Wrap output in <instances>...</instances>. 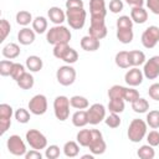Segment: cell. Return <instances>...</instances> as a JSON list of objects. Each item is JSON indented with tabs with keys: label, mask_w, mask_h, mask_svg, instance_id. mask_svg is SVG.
<instances>
[{
	"label": "cell",
	"mask_w": 159,
	"mask_h": 159,
	"mask_svg": "<svg viewBox=\"0 0 159 159\" xmlns=\"http://www.w3.org/2000/svg\"><path fill=\"white\" fill-rule=\"evenodd\" d=\"M143 76L144 75H143L142 70H139L138 67H133V68L127 71V73L124 76V81L128 86L135 87V86H139L143 82Z\"/></svg>",
	"instance_id": "obj_16"
},
{
	"label": "cell",
	"mask_w": 159,
	"mask_h": 159,
	"mask_svg": "<svg viewBox=\"0 0 159 159\" xmlns=\"http://www.w3.org/2000/svg\"><path fill=\"white\" fill-rule=\"evenodd\" d=\"M17 40L21 45H31L35 41V31L29 27H24L19 31Z\"/></svg>",
	"instance_id": "obj_20"
},
{
	"label": "cell",
	"mask_w": 159,
	"mask_h": 159,
	"mask_svg": "<svg viewBox=\"0 0 159 159\" xmlns=\"http://www.w3.org/2000/svg\"><path fill=\"white\" fill-rule=\"evenodd\" d=\"M42 66H43V62H42L41 57H39V56L32 55L26 58V67L31 72H39L42 68Z\"/></svg>",
	"instance_id": "obj_25"
},
{
	"label": "cell",
	"mask_w": 159,
	"mask_h": 159,
	"mask_svg": "<svg viewBox=\"0 0 159 159\" xmlns=\"http://www.w3.org/2000/svg\"><path fill=\"white\" fill-rule=\"evenodd\" d=\"M89 35L101 40L107 36V26L104 19H91V26L88 30Z\"/></svg>",
	"instance_id": "obj_14"
},
{
	"label": "cell",
	"mask_w": 159,
	"mask_h": 159,
	"mask_svg": "<svg viewBox=\"0 0 159 159\" xmlns=\"http://www.w3.org/2000/svg\"><path fill=\"white\" fill-rule=\"evenodd\" d=\"M132 109L135 113H145L149 109V102L145 98L139 97L134 102H132Z\"/></svg>",
	"instance_id": "obj_32"
},
{
	"label": "cell",
	"mask_w": 159,
	"mask_h": 159,
	"mask_svg": "<svg viewBox=\"0 0 159 159\" xmlns=\"http://www.w3.org/2000/svg\"><path fill=\"white\" fill-rule=\"evenodd\" d=\"M147 140L148 144H150L152 147H157L159 145V132L158 130H152L147 134Z\"/></svg>",
	"instance_id": "obj_48"
},
{
	"label": "cell",
	"mask_w": 159,
	"mask_h": 159,
	"mask_svg": "<svg viewBox=\"0 0 159 159\" xmlns=\"http://www.w3.org/2000/svg\"><path fill=\"white\" fill-rule=\"evenodd\" d=\"M34 82H35V80H34V77H32V75H31L30 72H25V73L19 78V81H16L17 86H19L21 89H30V88H32Z\"/></svg>",
	"instance_id": "obj_26"
},
{
	"label": "cell",
	"mask_w": 159,
	"mask_h": 159,
	"mask_svg": "<svg viewBox=\"0 0 159 159\" xmlns=\"http://www.w3.org/2000/svg\"><path fill=\"white\" fill-rule=\"evenodd\" d=\"M31 21H32V15H31L29 11L21 10V11H19V12L16 14V22H17L19 25L26 26V25H29Z\"/></svg>",
	"instance_id": "obj_36"
},
{
	"label": "cell",
	"mask_w": 159,
	"mask_h": 159,
	"mask_svg": "<svg viewBox=\"0 0 159 159\" xmlns=\"http://www.w3.org/2000/svg\"><path fill=\"white\" fill-rule=\"evenodd\" d=\"M104 122L109 128H117L120 125V118L118 113H111L108 117L104 118Z\"/></svg>",
	"instance_id": "obj_41"
},
{
	"label": "cell",
	"mask_w": 159,
	"mask_h": 159,
	"mask_svg": "<svg viewBox=\"0 0 159 159\" xmlns=\"http://www.w3.org/2000/svg\"><path fill=\"white\" fill-rule=\"evenodd\" d=\"M32 30L37 34H43L47 30V20L43 16H37L32 20Z\"/></svg>",
	"instance_id": "obj_30"
},
{
	"label": "cell",
	"mask_w": 159,
	"mask_h": 159,
	"mask_svg": "<svg viewBox=\"0 0 159 159\" xmlns=\"http://www.w3.org/2000/svg\"><path fill=\"white\" fill-rule=\"evenodd\" d=\"M101 46V42L98 39L91 36V35H87V36H83L81 39V47L82 50L84 51H89V52H93V51H97Z\"/></svg>",
	"instance_id": "obj_17"
},
{
	"label": "cell",
	"mask_w": 159,
	"mask_h": 159,
	"mask_svg": "<svg viewBox=\"0 0 159 159\" xmlns=\"http://www.w3.org/2000/svg\"><path fill=\"white\" fill-rule=\"evenodd\" d=\"M87 12L83 7L82 0H67L66 1V20L70 27L81 30L84 26Z\"/></svg>",
	"instance_id": "obj_1"
},
{
	"label": "cell",
	"mask_w": 159,
	"mask_h": 159,
	"mask_svg": "<svg viewBox=\"0 0 159 159\" xmlns=\"http://www.w3.org/2000/svg\"><path fill=\"white\" fill-rule=\"evenodd\" d=\"M15 119L19 123L25 124V123H27L30 120V112L27 109H25V108H19L15 112Z\"/></svg>",
	"instance_id": "obj_39"
},
{
	"label": "cell",
	"mask_w": 159,
	"mask_h": 159,
	"mask_svg": "<svg viewBox=\"0 0 159 159\" xmlns=\"http://www.w3.org/2000/svg\"><path fill=\"white\" fill-rule=\"evenodd\" d=\"M144 62H145L144 52H142L139 50L129 51V63H130V67H138V66L143 65Z\"/></svg>",
	"instance_id": "obj_22"
},
{
	"label": "cell",
	"mask_w": 159,
	"mask_h": 159,
	"mask_svg": "<svg viewBox=\"0 0 159 159\" xmlns=\"http://www.w3.org/2000/svg\"><path fill=\"white\" fill-rule=\"evenodd\" d=\"M108 109L111 113H122L124 111V99L111 98L108 103Z\"/></svg>",
	"instance_id": "obj_31"
},
{
	"label": "cell",
	"mask_w": 159,
	"mask_h": 159,
	"mask_svg": "<svg viewBox=\"0 0 159 159\" xmlns=\"http://www.w3.org/2000/svg\"><path fill=\"white\" fill-rule=\"evenodd\" d=\"M25 67L21 65V63H16L14 62V66H12V70H11V78L15 80V81H19V78L25 73Z\"/></svg>",
	"instance_id": "obj_42"
},
{
	"label": "cell",
	"mask_w": 159,
	"mask_h": 159,
	"mask_svg": "<svg viewBox=\"0 0 159 159\" xmlns=\"http://www.w3.org/2000/svg\"><path fill=\"white\" fill-rule=\"evenodd\" d=\"M72 123L75 127H84L86 124H88V116H87V111L80 109L77 112L73 113L72 116Z\"/></svg>",
	"instance_id": "obj_23"
},
{
	"label": "cell",
	"mask_w": 159,
	"mask_h": 159,
	"mask_svg": "<svg viewBox=\"0 0 159 159\" xmlns=\"http://www.w3.org/2000/svg\"><path fill=\"white\" fill-rule=\"evenodd\" d=\"M82 159H93V155H91V154H86V155L82 157Z\"/></svg>",
	"instance_id": "obj_54"
},
{
	"label": "cell",
	"mask_w": 159,
	"mask_h": 159,
	"mask_svg": "<svg viewBox=\"0 0 159 159\" xmlns=\"http://www.w3.org/2000/svg\"><path fill=\"white\" fill-rule=\"evenodd\" d=\"M12 66H14V62H11L9 60H2L0 62V75L1 76H10Z\"/></svg>",
	"instance_id": "obj_43"
},
{
	"label": "cell",
	"mask_w": 159,
	"mask_h": 159,
	"mask_svg": "<svg viewBox=\"0 0 159 159\" xmlns=\"http://www.w3.org/2000/svg\"><path fill=\"white\" fill-rule=\"evenodd\" d=\"M70 99L66 96H57L53 101V112L58 120L63 122L70 117Z\"/></svg>",
	"instance_id": "obj_4"
},
{
	"label": "cell",
	"mask_w": 159,
	"mask_h": 159,
	"mask_svg": "<svg viewBox=\"0 0 159 159\" xmlns=\"http://www.w3.org/2000/svg\"><path fill=\"white\" fill-rule=\"evenodd\" d=\"M45 157L47 159H57L60 157V148L57 145H50L46 148V152H45Z\"/></svg>",
	"instance_id": "obj_45"
},
{
	"label": "cell",
	"mask_w": 159,
	"mask_h": 159,
	"mask_svg": "<svg viewBox=\"0 0 159 159\" xmlns=\"http://www.w3.org/2000/svg\"><path fill=\"white\" fill-rule=\"evenodd\" d=\"M149 97L154 101H159V83H153L148 89Z\"/></svg>",
	"instance_id": "obj_50"
},
{
	"label": "cell",
	"mask_w": 159,
	"mask_h": 159,
	"mask_svg": "<svg viewBox=\"0 0 159 159\" xmlns=\"http://www.w3.org/2000/svg\"><path fill=\"white\" fill-rule=\"evenodd\" d=\"M125 88H127V87H123V86H119V84L112 86V87L108 89V97H109V99H111V98H122V99H124Z\"/></svg>",
	"instance_id": "obj_35"
},
{
	"label": "cell",
	"mask_w": 159,
	"mask_h": 159,
	"mask_svg": "<svg viewBox=\"0 0 159 159\" xmlns=\"http://www.w3.org/2000/svg\"><path fill=\"white\" fill-rule=\"evenodd\" d=\"M147 122L143 119H133L128 127V138L133 143H139L147 134Z\"/></svg>",
	"instance_id": "obj_3"
},
{
	"label": "cell",
	"mask_w": 159,
	"mask_h": 159,
	"mask_svg": "<svg viewBox=\"0 0 159 159\" xmlns=\"http://www.w3.org/2000/svg\"><path fill=\"white\" fill-rule=\"evenodd\" d=\"M29 109L35 116H42L47 111V98L43 94L34 96L29 102Z\"/></svg>",
	"instance_id": "obj_10"
},
{
	"label": "cell",
	"mask_w": 159,
	"mask_h": 159,
	"mask_svg": "<svg viewBox=\"0 0 159 159\" xmlns=\"http://www.w3.org/2000/svg\"><path fill=\"white\" fill-rule=\"evenodd\" d=\"M143 75L148 80H154L159 76V56H153L144 62Z\"/></svg>",
	"instance_id": "obj_13"
},
{
	"label": "cell",
	"mask_w": 159,
	"mask_h": 159,
	"mask_svg": "<svg viewBox=\"0 0 159 159\" xmlns=\"http://www.w3.org/2000/svg\"><path fill=\"white\" fill-rule=\"evenodd\" d=\"M12 107L6 103L0 104V133L4 134L11 125Z\"/></svg>",
	"instance_id": "obj_12"
},
{
	"label": "cell",
	"mask_w": 159,
	"mask_h": 159,
	"mask_svg": "<svg viewBox=\"0 0 159 159\" xmlns=\"http://www.w3.org/2000/svg\"><path fill=\"white\" fill-rule=\"evenodd\" d=\"M125 2L132 7H134V6H143L144 0H125Z\"/></svg>",
	"instance_id": "obj_53"
},
{
	"label": "cell",
	"mask_w": 159,
	"mask_h": 159,
	"mask_svg": "<svg viewBox=\"0 0 159 159\" xmlns=\"http://www.w3.org/2000/svg\"><path fill=\"white\" fill-rule=\"evenodd\" d=\"M77 143L82 147H88L92 138V129H82L77 133Z\"/></svg>",
	"instance_id": "obj_29"
},
{
	"label": "cell",
	"mask_w": 159,
	"mask_h": 159,
	"mask_svg": "<svg viewBox=\"0 0 159 159\" xmlns=\"http://www.w3.org/2000/svg\"><path fill=\"white\" fill-rule=\"evenodd\" d=\"M70 103H71V107L76 108V109H84L89 106L88 103V99L83 96H73L70 98Z\"/></svg>",
	"instance_id": "obj_33"
},
{
	"label": "cell",
	"mask_w": 159,
	"mask_h": 159,
	"mask_svg": "<svg viewBox=\"0 0 159 159\" xmlns=\"http://www.w3.org/2000/svg\"><path fill=\"white\" fill-rule=\"evenodd\" d=\"M139 98V92L134 88H125V93H124V101L127 102H134L135 99Z\"/></svg>",
	"instance_id": "obj_47"
},
{
	"label": "cell",
	"mask_w": 159,
	"mask_h": 159,
	"mask_svg": "<svg viewBox=\"0 0 159 159\" xmlns=\"http://www.w3.org/2000/svg\"><path fill=\"white\" fill-rule=\"evenodd\" d=\"M133 29L129 27H120L117 29V39L122 43H130L133 40Z\"/></svg>",
	"instance_id": "obj_24"
},
{
	"label": "cell",
	"mask_w": 159,
	"mask_h": 159,
	"mask_svg": "<svg viewBox=\"0 0 159 159\" xmlns=\"http://www.w3.org/2000/svg\"><path fill=\"white\" fill-rule=\"evenodd\" d=\"M147 124L153 129L159 128V111H150L147 114Z\"/></svg>",
	"instance_id": "obj_37"
},
{
	"label": "cell",
	"mask_w": 159,
	"mask_h": 159,
	"mask_svg": "<svg viewBox=\"0 0 159 159\" xmlns=\"http://www.w3.org/2000/svg\"><path fill=\"white\" fill-rule=\"evenodd\" d=\"M47 15H48V19L50 21H52L55 25H61L65 20H66V14L61 10V7L58 6H52L48 9L47 11Z\"/></svg>",
	"instance_id": "obj_18"
},
{
	"label": "cell",
	"mask_w": 159,
	"mask_h": 159,
	"mask_svg": "<svg viewBox=\"0 0 159 159\" xmlns=\"http://www.w3.org/2000/svg\"><path fill=\"white\" fill-rule=\"evenodd\" d=\"M26 142L32 149H45L47 147V139L46 137L37 129H29L26 132Z\"/></svg>",
	"instance_id": "obj_5"
},
{
	"label": "cell",
	"mask_w": 159,
	"mask_h": 159,
	"mask_svg": "<svg viewBox=\"0 0 159 159\" xmlns=\"http://www.w3.org/2000/svg\"><path fill=\"white\" fill-rule=\"evenodd\" d=\"M77 60H78V53H77V51H76L75 48H72V47H70V50L66 52V55H65L63 58H62V61H65V62L68 63V65L75 63Z\"/></svg>",
	"instance_id": "obj_44"
},
{
	"label": "cell",
	"mask_w": 159,
	"mask_h": 159,
	"mask_svg": "<svg viewBox=\"0 0 159 159\" xmlns=\"http://www.w3.org/2000/svg\"><path fill=\"white\" fill-rule=\"evenodd\" d=\"M63 153L66 157L68 158H75L80 153V147L76 142L73 140H70V142H66L65 145H63Z\"/></svg>",
	"instance_id": "obj_27"
},
{
	"label": "cell",
	"mask_w": 159,
	"mask_h": 159,
	"mask_svg": "<svg viewBox=\"0 0 159 159\" xmlns=\"http://www.w3.org/2000/svg\"><path fill=\"white\" fill-rule=\"evenodd\" d=\"M6 145H7V150L16 157H21V155L26 154V145H25L24 140L21 139V137L17 134L10 135L7 138Z\"/></svg>",
	"instance_id": "obj_8"
},
{
	"label": "cell",
	"mask_w": 159,
	"mask_h": 159,
	"mask_svg": "<svg viewBox=\"0 0 159 159\" xmlns=\"http://www.w3.org/2000/svg\"><path fill=\"white\" fill-rule=\"evenodd\" d=\"M159 42V27L149 26L142 34V43L145 48H153Z\"/></svg>",
	"instance_id": "obj_9"
},
{
	"label": "cell",
	"mask_w": 159,
	"mask_h": 159,
	"mask_svg": "<svg viewBox=\"0 0 159 159\" xmlns=\"http://www.w3.org/2000/svg\"><path fill=\"white\" fill-rule=\"evenodd\" d=\"M109 10L113 14H118L123 10V1L122 0H111L109 2Z\"/></svg>",
	"instance_id": "obj_49"
},
{
	"label": "cell",
	"mask_w": 159,
	"mask_h": 159,
	"mask_svg": "<svg viewBox=\"0 0 159 159\" xmlns=\"http://www.w3.org/2000/svg\"><path fill=\"white\" fill-rule=\"evenodd\" d=\"M10 30H11L10 22H9L6 19H1V20H0V34H1L0 42H2V41L7 37V35L10 34Z\"/></svg>",
	"instance_id": "obj_40"
},
{
	"label": "cell",
	"mask_w": 159,
	"mask_h": 159,
	"mask_svg": "<svg viewBox=\"0 0 159 159\" xmlns=\"http://www.w3.org/2000/svg\"><path fill=\"white\" fill-rule=\"evenodd\" d=\"M116 65L120 68H129L130 63H129V52L128 51H120L116 55Z\"/></svg>",
	"instance_id": "obj_28"
},
{
	"label": "cell",
	"mask_w": 159,
	"mask_h": 159,
	"mask_svg": "<svg viewBox=\"0 0 159 159\" xmlns=\"http://www.w3.org/2000/svg\"><path fill=\"white\" fill-rule=\"evenodd\" d=\"M138 157L140 159H153L155 157V152L153 149V147L150 144H145V145H142L138 152H137Z\"/></svg>",
	"instance_id": "obj_34"
},
{
	"label": "cell",
	"mask_w": 159,
	"mask_h": 159,
	"mask_svg": "<svg viewBox=\"0 0 159 159\" xmlns=\"http://www.w3.org/2000/svg\"><path fill=\"white\" fill-rule=\"evenodd\" d=\"M130 19L133 22L144 24L148 20V12L143 6H134L130 10Z\"/></svg>",
	"instance_id": "obj_19"
},
{
	"label": "cell",
	"mask_w": 159,
	"mask_h": 159,
	"mask_svg": "<svg viewBox=\"0 0 159 159\" xmlns=\"http://www.w3.org/2000/svg\"><path fill=\"white\" fill-rule=\"evenodd\" d=\"M147 6L153 14L159 15V0H147Z\"/></svg>",
	"instance_id": "obj_51"
},
{
	"label": "cell",
	"mask_w": 159,
	"mask_h": 159,
	"mask_svg": "<svg viewBox=\"0 0 159 159\" xmlns=\"http://www.w3.org/2000/svg\"><path fill=\"white\" fill-rule=\"evenodd\" d=\"M46 40L53 46L57 43H68L71 40V31L66 26L56 25L47 31Z\"/></svg>",
	"instance_id": "obj_2"
},
{
	"label": "cell",
	"mask_w": 159,
	"mask_h": 159,
	"mask_svg": "<svg viewBox=\"0 0 159 159\" xmlns=\"http://www.w3.org/2000/svg\"><path fill=\"white\" fill-rule=\"evenodd\" d=\"M25 158H26V159H41V158H42V154L40 153V150L32 149V150H30V152H26Z\"/></svg>",
	"instance_id": "obj_52"
},
{
	"label": "cell",
	"mask_w": 159,
	"mask_h": 159,
	"mask_svg": "<svg viewBox=\"0 0 159 159\" xmlns=\"http://www.w3.org/2000/svg\"><path fill=\"white\" fill-rule=\"evenodd\" d=\"M68 50H70L68 43H57L53 47V56L56 58H58V60H62Z\"/></svg>",
	"instance_id": "obj_38"
},
{
	"label": "cell",
	"mask_w": 159,
	"mask_h": 159,
	"mask_svg": "<svg viewBox=\"0 0 159 159\" xmlns=\"http://www.w3.org/2000/svg\"><path fill=\"white\" fill-rule=\"evenodd\" d=\"M120 27L133 29V21H132V19L129 16H127V15L119 16V19L117 20V29H120Z\"/></svg>",
	"instance_id": "obj_46"
},
{
	"label": "cell",
	"mask_w": 159,
	"mask_h": 159,
	"mask_svg": "<svg viewBox=\"0 0 159 159\" xmlns=\"http://www.w3.org/2000/svg\"><path fill=\"white\" fill-rule=\"evenodd\" d=\"M87 116H88V123L89 124H93V125L99 124L106 118V108L101 103H94L87 111Z\"/></svg>",
	"instance_id": "obj_11"
},
{
	"label": "cell",
	"mask_w": 159,
	"mask_h": 159,
	"mask_svg": "<svg viewBox=\"0 0 159 159\" xmlns=\"http://www.w3.org/2000/svg\"><path fill=\"white\" fill-rule=\"evenodd\" d=\"M91 19H104L107 15L104 0H89Z\"/></svg>",
	"instance_id": "obj_15"
},
{
	"label": "cell",
	"mask_w": 159,
	"mask_h": 159,
	"mask_svg": "<svg viewBox=\"0 0 159 159\" xmlns=\"http://www.w3.org/2000/svg\"><path fill=\"white\" fill-rule=\"evenodd\" d=\"M56 78L60 84L71 86L76 80V70L70 65L61 66L56 72Z\"/></svg>",
	"instance_id": "obj_7"
},
{
	"label": "cell",
	"mask_w": 159,
	"mask_h": 159,
	"mask_svg": "<svg viewBox=\"0 0 159 159\" xmlns=\"http://www.w3.org/2000/svg\"><path fill=\"white\" fill-rule=\"evenodd\" d=\"M87 148L94 155H99V154H103L106 152L107 144H106V142L103 139L102 133L98 129H92V138H91L89 145Z\"/></svg>",
	"instance_id": "obj_6"
},
{
	"label": "cell",
	"mask_w": 159,
	"mask_h": 159,
	"mask_svg": "<svg viewBox=\"0 0 159 159\" xmlns=\"http://www.w3.org/2000/svg\"><path fill=\"white\" fill-rule=\"evenodd\" d=\"M1 53H2L4 57H6L9 60H12V58H16L20 55V47H19L17 43L10 42V43H7L6 46L2 47Z\"/></svg>",
	"instance_id": "obj_21"
}]
</instances>
